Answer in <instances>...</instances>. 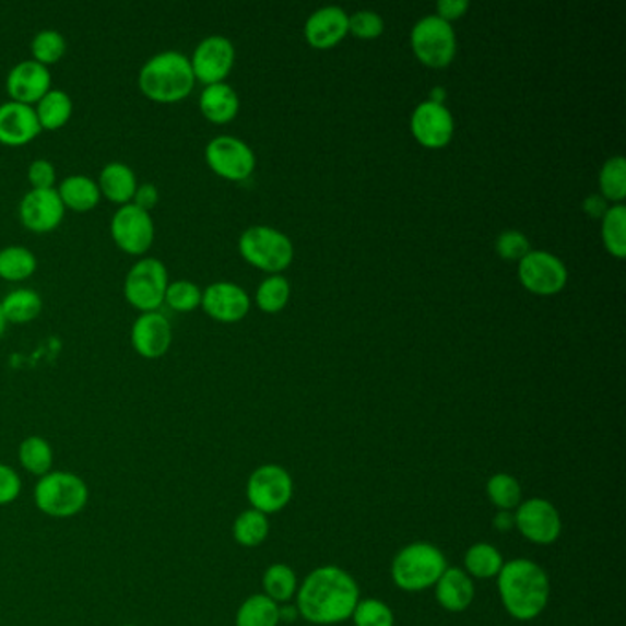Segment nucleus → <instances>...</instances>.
I'll use <instances>...</instances> for the list:
<instances>
[{"label": "nucleus", "mask_w": 626, "mask_h": 626, "mask_svg": "<svg viewBox=\"0 0 626 626\" xmlns=\"http://www.w3.org/2000/svg\"><path fill=\"white\" fill-rule=\"evenodd\" d=\"M358 604L355 579L336 566H323L304 580L298 592L299 615L315 625H334L347 619Z\"/></svg>", "instance_id": "obj_1"}, {"label": "nucleus", "mask_w": 626, "mask_h": 626, "mask_svg": "<svg viewBox=\"0 0 626 626\" xmlns=\"http://www.w3.org/2000/svg\"><path fill=\"white\" fill-rule=\"evenodd\" d=\"M501 603L515 619H534L550 601V580L539 564L517 558L498 574Z\"/></svg>", "instance_id": "obj_2"}, {"label": "nucleus", "mask_w": 626, "mask_h": 626, "mask_svg": "<svg viewBox=\"0 0 626 626\" xmlns=\"http://www.w3.org/2000/svg\"><path fill=\"white\" fill-rule=\"evenodd\" d=\"M196 81L190 58L178 50H164L151 56L139 74L140 91L161 104L185 99L193 91Z\"/></svg>", "instance_id": "obj_3"}, {"label": "nucleus", "mask_w": 626, "mask_h": 626, "mask_svg": "<svg viewBox=\"0 0 626 626\" xmlns=\"http://www.w3.org/2000/svg\"><path fill=\"white\" fill-rule=\"evenodd\" d=\"M88 485L69 471H50L35 485V506L43 515L70 518L80 515L88 504Z\"/></svg>", "instance_id": "obj_4"}, {"label": "nucleus", "mask_w": 626, "mask_h": 626, "mask_svg": "<svg viewBox=\"0 0 626 626\" xmlns=\"http://www.w3.org/2000/svg\"><path fill=\"white\" fill-rule=\"evenodd\" d=\"M445 569H447V558L441 550L428 542H417L397 553L391 564V577L402 590L420 592L436 587Z\"/></svg>", "instance_id": "obj_5"}, {"label": "nucleus", "mask_w": 626, "mask_h": 626, "mask_svg": "<svg viewBox=\"0 0 626 626\" xmlns=\"http://www.w3.org/2000/svg\"><path fill=\"white\" fill-rule=\"evenodd\" d=\"M169 274L166 264L158 258H142L132 264L123 282V293L132 307L140 312L158 310L166 298Z\"/></svg>", "instance_id": "obj_6"}, {"label": "nucleus", "mask_w": 626, "mask_h": 626, "mask_svg": "<svg viewBox=\"0 0 626 626\" xmlns=\"http://www.w3.org/2000/svg\"><path fill=\"white\" fill-rule=\"evenodd\" d=\"M239 250L245 259L269 272L283 271L293 261V243L272 226L256 225L243 232Z\"/></svg>", "instance_id": "obj_7"}, {"label": "nucleus", "mask_w": 626, "mask_h": 626, "mask_svg": "<svg viewBox=\"0 0 626 626\" xmlns=\"http://www.w3.org/2000/svg\"><path fill=\"white\" fill-rule=\"evenodd\" d=\"M412 47L428 67H447L454 59L458 40L452 24L437 15H426L412 29Z\"/></svg>", "instance_id": "obj_8"}, {"label": "nucleus", "mask_w": 626, "mask_h": 626, "mask_svg": "<svg viewBox=\"0 0 626 626\" xmlns=\"http://www.w3.org/2000/svg\"><path fill=\"white\" fill-rule=\"evenodd\" d=\"M110 234L116 245L131 256H142L155 241V221L151 212L127 202L110 218Z\"/></svg>", "instance_id": "obj_9"}, {"label": "nucleus", "mask_w": 626, "mask_h": 626, "mask_svg": "<svg viewBox=\"0 0 626 626\" xmlns=\"http://www.w3.org/2000/svg\"><path fill=\"white\" fill-rule=\"evenodd\" d=\"M247 496L256 511L263 515L282 511L293 498V480L283 466H259L248 477Z\"/></svg>", "instance_id": "obj_10"}, {"label": "nucleus", "mask_w": 626, "mask_h": 626, "mask_svg": "<svg viewBox=\"0 0 626 626\" xmlns=\"http://www.w3.org/2000/svg\"><path fill=\"white\" fill-rule=\"evenodd\" d=\"M204 155L208 166L228 180H245L256 167L252 147L245 140L231 134H221L210 140Z\"/></svg>", "instance_id": "obj_11"}, {"label": "nucleus", "mask_w": 626, "mask_h": 626, "mask_svg": "<svg viewBox=\"0 0 626 626\" xmlns=\"http://www.w3.org/2000/svg\"><path fill=\"white\" fill-rule=\"evenodd\" d=\"M518 276L531 293L555 294L566 285L568 271L563 261L546 250H529L518 263Z\"/></svg>", "instance_id": "obj_12"}, {"label": "nucleus", "mask_w": 626, "mask_h": 626, "mask_svg": "<svg viewBox=\"0 0 626 626\" xmlns=\"http://www.w3.org/2000/svg\"><path fill=\"white\" fill-rule=\"evenodd\" d=\"M234 59H236V48L228 37L208 35L197 45L190 61L196 80L212 85L225 81L234 67Z\"/></svg>", "instance_id": "obj_13"}, {"label": "nucleus", "mask_w": 626, "mask_h": 626, "mask_svg": "<svg viewBox=\"0 0 626 626\" xmlns=\"http://www.w3.org/2000/svg\"><path fill=\"white\" fill-rule=\"evenodd\" d=\"M518 531L534 544H553L560 536L563 522L553 504L542 498L523 501L515 512Z\"/></svg>", "instance_id": "obj_14"}, {"label": "nucleus", "mask_w": 626, "mask_h": 626, "mask_svg": "<svg viewBox=\"0 0 626 626\" xmlns=\"http://www.w3.org/2000/svg\"><path fill=\"white\" fill-rule=\"evenodd\" d=\"M64 208L56 188L32 190L24 193L19 202V217L23 225L34 232H50L61 225Z\"/></svg>", "instance_id": "obj_15"}, {"label": "nucleus", "mask_w": 626, "mask_h": 626, "mask_svg": "<svg viewBox=\"0 0 626 626\" xmlns=\"http://www.w3.org/2000/svg\"><path fill=\"white\" fill-rule=\"evenodd\" d=\"M172 323L161 310L140 312V317L132 322L131 344L144 358L155 361L166 355L172 347Z\"/></svg>", "instance_id": "obj_16"}, {"label": "nucleus", "mask_w": 626, "mask_h": 626, "mask_svg": "<svg viewBox=\"0 0 626 626\" xmlns=\"http://www.w3.org/2000/svg\"><path fill=\"white\" fill-rule=\"evenodd\" d=\"M7 88L13 102L35 105L52 88V74L35 59H24L8 72Z\"/></svg>", "instance_id": "obj_17"}, {"label": "nucleus", "mask_w": 626, "mask_h": 626, "mask_svg": "<svg viewBox=\"0 0 626 626\" xmlns=\"http://www.w3.org/2000/svg\"><path fill=\"white\" fill-rule=\"evenodd\" d=\"M412 132L426 147H442L452 139L454 118L447 107L426 99L417 105L412 115Z\"/></svg>", "instance_id": "obj_18"}, {"label": "nucleus", "mask_w": 626, "mask_h": 626, "mask_svg": "<svg viewBox=\"0 0 626 626\" xmlns=\"http://www.w3.org/2000/svg\"><path fill=\"white\" fill-rule=\"evenodd\" d=\"M202 309L221 322H237L250 309L247 291L237 283L215 282L202 291Z\"/></svg>", "instance_id": "obj_19"}, {"label": "nucleus", "mask_w": 626, "mask_h": 626, "mask_svg": "<svg viewBox=\"0 0 626 626\" xmlns=\"http://www.w3.org/2000/svg\"><path fill=\"white\" fill-rule=\"evenodd\" d=\"M43 131L34 105L19 104L8 99L0 104V142L7 145H24Z\"/></svg>", "instance_id": "obj_20"}, {"label": "nucleus", "mask_w": 626, "mask_h": 626, "mask_svg": "<svg viewBox=\"0 0 626 626\" xmlns=\"http://www.w3.org/2000/svg\"><path fill=\"white\" fill-rule=\"evenodd\" d=\"M350 32V17L339 7L320 8L305 23V37L315 48H331Z\"/></svg>", "instance_id": "obj_21"}, {"label": "nucleus", "mask_w": 626, "mask_h": 626, "mask_svg": "<svg viewBox=\"0 0 626 626\" xmlns=\"http://www.w3.org/2000/svg\"><path fill=\"white\" fill-rule=\"evenodd\" d=\"M98 186L102 196L121 206L132 201L134 191L139 188V180H137V173L129 164L113 161L102 167Z\"/></svg>", "instance_id": "obj_22"}, {"label": "nucleus", "mask_w": 626, "mask_h": 626, "mask_svg": "<svg viewBox=\"0 0 626 626\" xmlns=\"http://www.w3.org/2000/svg\"><path fill=\"white\" fill-rule=\"evenodd\" d=\"M436 598L442 609L449 612H463L474 599V584L471 577L460 568H447L436 582Z\"/></svg>", "instance_id": "obj_23"}, {"label": "nucleus", "mask_w": 626, "mask_h": 626, "mask_svg": "<svg viewBox=\"0 0 626 626\" xmlns=\"http://www.w3.org/2000/svg\"><path fill=\"white\" fill-rule=\"evenodd\" d=\"M199 107L202 115L213 123H226L234 120L239 110V96L228 83H212L202 88Z\"/></svg>", "instance_id": "obj_24"}, {"label": "nucleus", "mask_w": 626, "mask_h": 626, "mask_svg": "<svg viewBox=\"0 0 626 626\" xmlns=\"http://www.w3.org/2000/svg\"><path fill=\"white\" fill-rule=\"evenodd\" d=\"M58 190L64 208H70L74 212H88L98 206L102 199V191L96 180L86 175H69L61 180Z\"/></svg>", "instance_id": "obj_25"}, {"label": "nucleus", "mask_w": 626, "mask_h": 626, "mask_svg": "<svg viewBox=\"0 0 626 626\" xmlns=\"http://www.w3.org/2000/svg\"><path fill=\"white\" fill-rule=\"evenodd\" d=\"M35 115L39 118V123L43 129H59L63 127L72 116L74 110V102L70 98V94L63 88H50L43 98L34 105Z\"/></svg>", "instance_id": "obj_26"}, {"label": "nucleus", "mask_w": 626, "mask_h": 626, "mask_svg": "<svg viewBox=\"0 0 626 626\" xmlns=\"http://www.w3.org/2000/svg\"><path fill=\"white\" fill-rule=\"evenodd\" d=\"M0 307H2L7 322H32L34 318L39 317L40 309H43V298L35 288H13L4 298L0 299Z\"/></svg>", "instance_id": "obj_27"}, {"label": "nucleus", "mask_w": 626, "mask_h": 626, "mask_svg": "<svg viewBox=\"0 0 626 626\" xmlns=\"http://www.w3.org/2000/svg\"><path fill=\"white\" fill-rule=\"evenodd\" d=\"M19 463L32 476L43 477L52 471V445L40 436L24 437L19 445Z\"/></svg>", "instance_id": "obj_28"}, {"label": "nucleus", "mask_w": 626, "mask_h": 626, "mask_svg": "<svg viewBox=\"0 0 626 626\" xmlns=\"http://www.w3.org/2000/svg\"><path fill=\"white\" fill-rule=\"evenodd\" d=\"M37 269V258L23 245L0 248V277L8 282H23Z\"/></svg>", "instance_id": "obj_29"}, {"label": "nucleus", "mask_w": 626, "mask_h": 626, "mask_svg": "<svg viewBox=\"0 0 626 626\" xmlns=\"http://www.w3.org/2000/svg\"><path fill=\"white\" fill-rule=\"evenodd\" d=\"M277 625H280V609L267 595H252L237 610L236 626Z\"/></svg>", "instance_id": "obj_30"}, {"label": "nucleus", "mask_w": 626, "mask_h": 626, "mask_svg": "<svg viewBox=\"0 0 626 626\" xmlns=\"http://www.w3.org/2000/svg\"><path fill=\"white\" fill-rule=\"evenodd\" d=\"M465 568L476 579H493L504 568V558L495 546L482 542L466 552Z\"/></svg>", "instance_id": "obj_31"}, {"label": "nucleus", "mask_w": 626, "mask_h": 626, "mask_svg": "<svg viewBox=\"0 0 626 626\" xmlns=\"http://www.w3.org/2000/svg\"><path fill=\"white\" fill-rule=\"evenodd\" d=\"M269 536V520L263 512L248 509L241 512L234 522V539L245 547H256L263 544Z\"/></svg>", "instance_id": "obj_32"}, {"label": "nucleus", "mask_w": 626, "mask_h": 626, "mask_svg": "<svg viewBox=\"0 0 626 626\" xmlns=\"http://www.w3.org/2000/svg\"><path fill=\"white\" fill-rule=\"evenodd\" d=\"M29 50H32V56L37 63L48 67V64L58 63L59 59L63 58L64 52H67V39L58 29H39L32 37Z\"/></svg>", "instance_id": "obj_33"}, {"label": "nucleus", "mask_w": 626, "mask_h": 626, "mask_svg": "<svg viewBox=\"0 0 626 626\" xmlns=\"http://www.w3.org/2000/svg\"><path fill=\"white\" fill-rule=\"evenodd\" d=\"M603 239L610 253L617 258L626 256V208L615 204L603 215Z\"/></svg>", "instance_id": "obj_34"}, {"label": "nucleus", "mask_w": 626, "mask_h": 626, "mask_svg": "<svg viewBox=\"0 0 626 626\" xmlns=\"http://www.w3.org/2000/svg\"><path fill=\"white\" fill-rule=\"evenodd\" d=\"M264 595L274 603H283L296 592V575L285 564H272L263 575Z\"/></svg>", "instance_id": "obj_35"}, {"label": "nucleus", "mask_w": 626, "mask_h": 626, "mask_svg": "<svg viewBox=\"0 0 626 626\" xmlns=\"http://www.w3.org/2000/svg\"><path fill=\"white\" fill-rule=\"evenodd\" d=\"M488 500L493 501L500 511H512L520 506L522 487L509 474H495L487 483Z\"/></svg>", "instance_id": "obj_36"}, {"label": "nucleus", "mask_w": 626, "mask_h": 626, "mask_svg": "<svg viewBox=\"0 0 626 626\" xmlns=\"http://www.w3.org/2000/svg\"><path fill=\"white\" fill-rule=\"evenodd\" d=\"M599 185L604 199L610 201H623L626 196V162L625 156H612L604 162Z\"/></svg>", "instance_id": "obj_37"}, {"label": "nucleus", "mask_w": 626, "mask_h": 626, "mask_svg": "<svg viewBox=\"0 0 626 626\" xmlns=\"http://www.w3.org/2000/svg\"><path fill=\"white\" fill-rule=\"evenodd\" d=\"M288 294H291V285L287 280L280 274H272L259 283L256 302L267 312H277L287 304Z\"/></svg>", "instance_id": "obj_38"}, {"label": "nucleus", "mask_w": 626, "mask_h": 626, "mask_svg": "<svg viewBox=\"0 0 626 626\" xmlns=\"http://www.w3.org/2000/svg\"><path fill=\"white\" fill-rule=\"evenodd\" d=\"M201 302L202 291L199 285L190 282V280H177V282H169L167 285L164 304L169 305L173 310L190 312V310L197 309Z\"/></svg>", "instance_id": "obj_39"}, {"label": "nucleus", "mask_w": 626, "mask_h": 626, "mask_svg": "<svg viewBox=\"0 0 626 626\" xmlns=\"http://www.w3.org/2000/svg\"><path fill=\"white\" fill-rule=\"evenodd\" d=\"M351 617L355 626H393L391 610L377 599H366L363 603L358 601Z\"/></svg>", "instance_id": "obj_40"}, {"label": "nucleus", "mask_w": 626, "mask_h": 626, "mask_svg": "<svg viewBox=\"0 0 626 626\" xmlns=\"http://www.w3.org/2000/svg\"><path fill=\"white\" fill-rule=\"evenodd\" d=\"M350 32L363 39H374L385 32V21L379 13L363 10L350 15Z\"/></svg>", "instance_id": "obj_41"}, {"label": "nucleus", "mask_w": 626, "mask_h": 626, "mask_svg": "<svg viewBox=\"0 0 626 626\" xmlns=\"http://www.w3.org/2000/svg\"><path fill=\"white\" fill-rule=\"evenodd\" d=\"M531 250L528 237L522 232L506 231L501 232L496 239V252L500 253L504 259H522Z\"/></svg>", "instance_id": "obj_42"}, {"label": "nucleus", "mask_w": 626, "mask_h": 626, "mask_svg": "<svg viewBox=\"0 0 626 626\" xmlns=\"http://www.w3.org/2000/svg\"><path fill=\"white\" fill-rule=\"evenodd\" d=\"M23 491V480L17 471L7 463H0V507L10 506L17 500Z\"/></svg>", "instance_id": "obj_43"}, {"label": "nucleus", "mask_w": 626, "mask_h": 626, "mask_svg": "<svg viewBox=\"0 0 626 626\" xmlns=\"http://www.w3.org/2000/svg\"><path fill=\"white\" fill-rule=\"evenodd\" d=\"M56 166L47 158H37L28 167V180L35 190L56 188Z\"/></svg>", "instance_id": "obj_44"}, {"label": "nucleus", "mask_w": 626, "mask_h": 626, "mask_svg": "<svg viewBox=\"0 0 626 626\" xmlns=\"http://www.w3.org/2000/svg\"><path fill=\"white\" fill-rule=\"evenodd\" d=\"M158 201H161L158 188L153 182H144V185H139L131 202L145 210V212H151L158 204Z\"/></svg>", "instance_id": "obj_45"}, {"label": "nucleus", "mask_w": 626, "mask_h": 626, "mask_svg": "<svg viewBox=\"0 0 626 626\" xmlns=\"http://www.w3.org/2000/svg\"><path fill=\"white\" fill-rule=\"evenodd\" d=\"M469 10V0H439L437 2V17L445 19L447 23L461 17Z\"/></svg>", "instance_id": "obj_46"}, {"label": "nucleus", "mask_w": 626, "mask_h": 626, "mask_svg": "<svg viewBox=\"0 0 626 626\" xmlns=\"http://www.w3.org/2000/svg\"><path fill=\"white\" fill-rule=\"evenodd\" d=\"M582 210L590 215V217H603L609 206H606V199L603 196H598V193H593V196L587 197L584 202H582Z\"/></svg>", "instance_id": "obj_47"}, {"label": "nucleus", "mask_w": 626, "mask_h": 626, "mask_svg": "<svg viewBox=\"0 0 626 626\" xmlns=\"http://www.w3.org/2000/svg\"><path fill=\"white\" fill-rule=\"evenodd\" d=\"M495 528L501 531V533H507V531H511L512 528H517V523H515V512H498L495 518Z\"/></svg>", "instance_id": "obj_48"}, {"label": "nucleus", "mask_w": 626, "mask_h": 626, "mask_svg": "<svg viewBox=\"0 0 626 626\" xmlns=\"http://www.w3.org/2000/svg\"><path fill=\"white\" fill-rule=\"evenodd\" d=\"M298 609L294 606H285V609H280V621H288V623H294L298 619Z\"/></svg>", "instance_id": "obj_49"}, {"label": "nucleus", "mask_w": 626, "mask_h": 626, "mask_svg": "<svg viewBox=\"0 0 626 626\" xmlns=\"http://www.w3.org/2000/svg\"><path fill=\"white\" fill-rule=\"evenodd\" d=\"M7 318H4V312H2V307H0V339H2V334L7 331Z\"/></svg>", "instance_id": "obj_50"}, {"label": "nucleus", "mask_w": 626, "mask_h": 626, "mask_svg": "<svg viewBox=\"0 0 626 626\" xmlns=\"http://www.w3.org/2000/svg\"><path fill=\"white\" fill-rule=\"evenodd\" d=\"M123 626H139V625H123Z\"/></svg>", "instance_id": "obj_51"}]
</instances>
